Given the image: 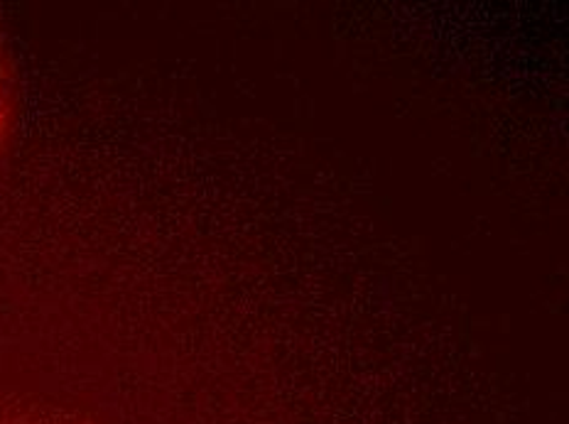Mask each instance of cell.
I'll return each instance as SVG.
<instances>
[{
  "mask_svg": "<svg viewBox=\"0 0 569 424\" xmlns=\"http://www.w3.org/2000/svg\"><path fill=\"white\" fill-rule=\"evenodd\" d=\"M0 424H89L50 405L0 393Z\"/></svg>",
  "mask_w": 569,
  "mask_h": 424,
  "instance_id": "cell-1",
  "label": "cell"
},
{
  "mask_svg": "<svg viewBox=\"0 0 569 424\" xmlns=\"http://www.w3.org/2000/svg\"><path fill=\"white\" fill-rule=\"evenodd\" d=\"M13 118H16V74L13 62H10V52L0 32V160H3L10 133H13Z\"/></svg>",
  "mask_w": 569,
  "mask_h": 424,
  "instance_id": "cell-2",
  "label": "cell"
}]
</instances>
